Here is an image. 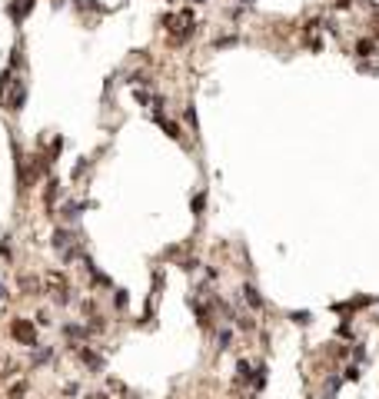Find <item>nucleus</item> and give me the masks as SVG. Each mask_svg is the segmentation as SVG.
Listing matches in <instances>:
<instances>
[{
    "label": "nucleus",
    "mask_w": 379,
    "mask_h": 399,
    "mask_svg": "<svg viewBox=\"0 0 379 399\" xmlns=\"http://www.w3.org/2000/svg\"><path fill=\"white\" fill-rule=\"evenodd\" d=\"M53 356V349L50 346H44V349H37V353H33V366H40V363H47Z\"/></svg>",
    "instance_id": "6e6552de"
},
{
    "label": "nucleus",
    "mask_w": 379,
    "mask_h": 399,
    "mask_svg": "<svg viewBox=\"0 0 379 399\" xmlns=\"http://www.w3.org/2000/svg\"><path fill=\"white\" fill-rule=\"evenodd\" d=\"M203 203H206V197H203V193H196V200H193V210H196V213L203 210Z\"/></svg>",
    "instance_id": "9b49d317"
},
{
    "label": "nucleus",
    "mask_w": 379,
    "mask_h": 399,
    "mask_svg": "<svg viewBox=\"0 0 379 399\" xmlns=\"http://www.w3.org/2000/svg\"><path fill=\"white\" fill-rule=\"evenodd\" d=\"M236 369H240V379H243V383H250V379H253V369H250V363H247V359H240V366H236Z\"/></svg>",
    "instance_id": "1a4fd4ad"
},
{
    "label": "nucleus",
    "mask_w": 379,
    "mask_h": 399,
    "mask_svg": "<svg viewBox=\"0 0 379 399\" xmlns=\"http://www.w3.org/2000/svg\"><path fill=\"white\" fill-rule=\"evenodd\" d=\"M243 299H250V306H263V299H259V293L253 286H243Z\"/></svg>",
    "instance_id": "423d86ee"
},
{
    "label": "nucleus",
    "mask_w": 379,
    "mask_h": 399,
    "mask_svg": "<svg viewBox=\"0 0 379 399\" xmlns=\"http://www.w3.org/2000/svg\"><path fill=\"white\" fill-rule=\"evenodd\" d=\"M7 296V290H4V283H0V299H4Z\"/></svg>",
    "instance_id": "f8f14e48"
},
{
    "label": "nucleus",
    "mask_w": 379,
    "mask_h": 399,
    "mask_svg": "<svg viewBox=\"0 0 379 399\" xmlns=\"http://www.w3.org/2000/svg\"><path fill=\"white\" fill-rule=\"evenodd\" d=\"M216 346H220V349L230 346V330H220V333H216Z\"/></svg>",
    "instance_id": "9d476101"
},
{
    "label": "nucleus",
    "mask_w": 379,
    "mask_h": 399,
    "mask_svg": "<svg viewBox=\"0 0 379 399\" xmlns=\"http://www.w3.org/2000/svg\"><path fill=\"white\" fill-rule=\"evenodd\" d=\"M193 4H203V0H193Z\"/></svg>",
    "instance_id": "ddd939ff"
},
{
    "label": "nucleus",
    "mask_w": 379,
    "mask_h": 399,
    "mask_svg": "<svg viewBox=\"0 0 379 399\" xmlns=\"http://www.w3.org/2000/svg\"><path fill=\"white\" fill-rule=\"evenodd\" d=\"M373 50H376V44H373V40H359V44H356V53H359V57H369Z\"/></svg>",
    "instance_id": "0eeeda50"
},
{
    "label": "nucleus",
    "mask_w": 379,
    "mask_h": 399,
    "mask_svg": "<svg viewBox=\"0 0 379 399\" xmlns=\"http://www.w3.org/2000/svg\"><path fill=\"white\" fill-rule=\"evenodd\" d=\"M24 100H27V83L24 80H13L10 97H7V110H20V107H24Z\"/></svg>",
    "instance_id": "f03ea898"
},
{
    "label": "nucleus",
    "mask_w": 379,
    "mask_h": 399,
    "mask_svg": "<svg viewBox=\"0 0 379 399\" xmlns=\"http://www.w3.org/2000/svg\"><path fill=\"white\" fill-rule=\"evenodd\" d=\"M153 117H157V123H160V127H163V130H166V137H173V140H180V127H177V123H173V120H166V117H163V113H153Z\"/></svg>",
    "instance_id": "20e7f679"
},
{
    "label": "nucleus",
    "mask_w": 379,
    "mask_h": 399,
    "mask_svg": "<svg viewBox=\"0 0 379 399\" xmlns=\"http://www.w3.org/2000/svg\"><path fill=\"white\" fill-rule=\"evenodd\" d=\"M166 30L173 33V40H186L190 33H193V13L183 10V13H177V17H166Z\"/></svg>",
    "instance_id": "f257e3e1"
},
{
    "label": "nucleus",
    "mask_w": 379,
    "mask_h": 399,
    "mask_svg": "<svg viewBox=\"0 0 379 399\" xmlns=\"http://www.w3.org/2000/svg\"><path fill=\"white\" fill-rule=\"evenodd\" d=\"M30 7H33V0H17V4H13V20H24L27 13H30Z\"/></svg>",
    "instance_id": "39448f33"
},
{
    "label": "nucleus",
    "mask_w": 379,
    "mask_h": 399,
    "mask_svg": "<svg viewBox=\"0 0 379 399\" xmlns=\"http://www.w3.org/2000/svg\"><path fill=\"white\" fill-rule=\"evenodd\" d=\"M13 336H17L20 343H30V346H33V339H37V330H33L27 319H17V323H13Z\"/></svg>",
    "instance_id": "7ed1b4c3"
}]
</instances>
